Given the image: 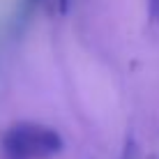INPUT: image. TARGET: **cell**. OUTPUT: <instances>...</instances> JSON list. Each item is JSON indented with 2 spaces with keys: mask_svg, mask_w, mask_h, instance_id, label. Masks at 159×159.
Masks as SVG:
<instances>
[{
  "mask_svg": "<svg viewBox=\"0 0 159 159\" xmlns=\"http://www.w3.org/2000/svg\"><path fill=\"white\" fill-rule=\"evenodd\" d=\"M65 150V139L58 129L44 122L21 120L2 134V152L7 159H51Z\"/></svg>",
  "mask_w": 159,
  "mask_h": 159,
  "instance_id": "cell-1",
  "label": "cell"
},
{
  "mask_svg": "<svg viewBox=\"0 0 159 159\" xmlns=\"http://www.w3.org/2000/svg\"><path fill=\"white\" fill-rule=\"evenodd\" d=\"M30 2H32V5H37V2H44V0H30Z\"/></svg>",
  "mask_w": 159,
  "mask_h": 159,
  "instance_id": "cell-4",
  "label": "cell"
},
{
  "mask_svg": "<svg viewBox=\"0 0 159 159\" xmlns=\"http://www.w3.org/2000/svg\"><path fill=\"white\" fill-rule=\"evenodd\" d=\"M56 5H58V9H60L62 14L69 9V0H56Z\"/></svg>",
  "mask_w": 159,
  "mask_h": 159,
  "instance_id": "cell-3",
  "label": "cell"
},
{
  "mask_svg": "<svg viewBox=\"0 0 159 159\" xmlns=\"http://www.w3.org/2000/svg\"><path fill=\"white\" fill-rule=\"evenodd\" d=\"M148 12H150L152 21L159 23V0H148Z\"/></svg>",
  "mask_w": 159,
  "mask_h": 159,
  "instance_id": "cell-2",
  "label": "cell"
}]
</instances>
